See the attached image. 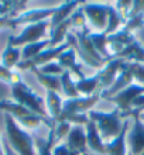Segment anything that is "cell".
I'll use <instances>...</instances> for the list:
<instances>
[{"label":"cell","instance_id":"1","mask_svg":"<svg viewBox=\"0 0 144 155\" xmlns=\"http://www.w3.org/2000/svg\"><path fill=\"white\" fill-rule=\"evenodd\" d=\"M65 41L69 44L71 48L76 52V57H79V59H82L88 66H91V68H100L103 64H106V61L93 48L91 38H89V31L86 28L76 30L75 33H68Z\"/></svg>","mask_w":144,"mask_h":155},{"label":"cell","instance_id":"2","mask_svg":"<svg viewBox=\"0 0 144 155\" xmlns=\"http://www.w3.org/2000/svg\"><path fill=\"white\" fill-rule=\"evenodd\" d=\"M4 126H6V135L7 143L18 155H37L35 141L33 135L28 134L24 128L18 126V123L10 114L4 116Z\"/></svg>","mask_w":144,"mask_h":155},{"label":"cell","instance_id":"3","mask_svg":"<svg viewBox=\"0 0 144 155\" xmlns=\"http://www.w3.org/2000/svg\"><path fill=\"white\" fill-rule=\"evenodd\" d=\"M89 120L96 124L98 131L105 143H110L120 134L123 123L120 118V111L117 109L112 111H96L91 110L88 113Z\"/></svg>","mask_w":144,"mask_h":155},{"label":"cell","instance_id":"4","mask_svg":"<svg viewBox=\"0 0 144 155\" xmlns=\"http://www.w3.org/2000/svg\"><path fill=\"white\" fill-rule=\"evenodd\" d=\"M12 97L14 102H17L18 104L24 106L25 109H28L31 113L40 116L42 118H51L48 117L45 109V103L42 100L41 96H38L28 85H25L23 81L17 82L12 86Z\"/></svg>","mask_w":144,"mask_h":155},{"label":"cell","instance_id":"5","mask_svg":"<svg viewBox=\"0 0 144 155\" xmlns=\"http://www.w3.org/2000/svg\"><path fill=\"white\" fill-rule=\"evenodd\" d=\"M48 28H49V20H44L40 21V23H35V24L25 25L18 35H10L8 37L7 44L18 48V47H24V45L33 44V42H38V41L44 40Z\"/></svg>","mask_w":144,"mask_h":155},{"label":"cell","instance_id":"6","mask_svg":"<svg viewBox=\"0 0 144 155\" xmlns=\"http://www.w3.org/2000/svg\"><path fill=\"white\" fill-rule=\"evenodd\" d=\"M69 48V44L68 42H64V44L58 45L55 48H47L44 49L42 52H40L37 57H34L33 59H28V61H20V64L16 66L18 71H31L34 68H41V66L47 65L49 62H52L54 59H57L59 55H61L64 51Z\"/></svg>","mask_w":144,"mask_h":155},{"label":"cell","instance_id":"7","mask_svg":"<svg viewBox=\"0 0 144 155\" xmlns=\"http://www.w3.org/2000/svg\"><path fill=\"white\" fill-rule=\"evenodd\" d=\"M82 10L89 20L91 25L96 30V33H105L107 27V10L109 4L103 3H85Z\"/></svg>","mask_w":144,"mask_h":155},{"label":"cell","instance_id":"8","mask_svg":"<svg viewBox=\"0 0 144 155\" xmlns=\"http://www.w3.org/2000/svg\"><path fill=\"white\" fill-rule=\"evenodd\" d=\"M100 94H92V96H79L75 99H65L62 104L61 114H86L95 107L99 102Z\"/></svg>","mask_w":144,"mask_h":155},{"label":"cell","instance_id":"9","mask_svg":"<svg viewBox=\"0 0 144 155\" xmlns=\"http://www.w3.org/2000/svg\"><path fill=\"white\" fill-rule=\"evenodd\" d=\"M140 94H144V86L139 85V83H132L129 85L126 89H123L122 92H119L117 94L112 96V97H107L106 100L115 103L116 109L120 111V113H126V111L132 110V103L133 100L140 96Z\"/></svg>","mask_w":144,"mask_h":155},{"label":"cell","instance_id":"10","mask_svg":"<svg viewBox=\"0 0 144 155\" xmlns=\"http://www.w3.org/2000/svg\"><path fill=\"white\" fill-rule=\"evenodd\" d=\"M129 154L141 155L144 152V123L140 120L139 114L133 116V127L127 135Z\"/></svg>","mask_w":144,"mask_h":155},{"label":"cell","instance_id":"11","mask_svg":"<svg viewBox=\"0 0 144 155\" xmlns=\"http://www.w3.org/2000/svg\"><path fill=\"white\" fill-rule=\"evenodd\" d=\"M124 59H120V58H113V59H109V61L105 64V68L100 71H98V78H99V89H102L103 92L107 90L113 83H115L116 78L119 75L120 69L124 64Z\"/></svg>","mask_w":144,"mask_h":155},{"label":"cell","instance_id":"12","mask_svg":"<svg viewBox=\"0 0 144 155\" xmlns=\"http://www.w3.org/2000/svg\"><path fill=\"white\" fill-rule=\"evenodd\" d=\"M54 8H28L20 14V16L12 18L13 20V27L17 28L18 25H30V24H35V23H40V21L44 20H49L51 16L54 13Z\"/></svg>","mask_w":144,"mask_h":155},{"label":"cell","instance_id":"13","mask_svg":"<svg viewBox=\"0 0 144 155\" xmlns=\"http://www.w3.org/2000/svg\"><path fill=\"white\" fill-rule=\"evenodd\" d=\"M66 145L75 155H86V131L85 126H72L66 137Z\"/></svg>","mask_w":144,"mask_h":155},{"label":"cell","instance_id":"14","mask_svg":"<svg viewBox=\"0 0 144 155\" xmlns=\"http://www.w3.org/2000/svg\"><path fill=\"white\" fill-rule=\"evenodd\" d=\"M132 83H133V76H132L130 69H129L127 61H126L123 64V66H122V69H120L117 78H116L115 83H113L107 90H105L103 93H100V97H103V99L112 97V96L117 94L119 92H122L123 89H126V87H127L129 85H132Z\"/></svg>","mask_w":144,"mask_h":155},{"label":"cell","instance_id":"15","mask_svg":"<svg viewBox=\"0 0 144 155\" xmlns=\"http://www.w3.org/2000/svg\"><path fill=\"white\" fill-rule=\"evenodd\" d=\"M79 3H81V2L69 0V2H65V3L57 6V7L54 8V13H52V16H51V18H49V30L52 31V30L55 28V27H58L61 23L68 20L71 14L78 8Z\"/></svg>","mask_w":144,"mask_h":155},{"label":"cell","instance_id":"16","mask_svg":"<svg viewBox=\"0 0 144 155\" xmlns=\"http://www.w3.org/2000/svg\"><path fill=\"white\" fill-rule=\"evenodd\" d=\"M130 121L127 118L123 121V128L113 141L106 143V155H127V133Z\"/></svg>","mask_w":144,"mask_h":155},{"label":"cell","instance_id":"17","mask_svg":"<svg viewBox=\"0 0 144 155\" xmlns=\"http://www.w3.org/2000/svg\"><path fill=\"white\" fill-rule=\"evenodd\" d=\"M85 131H86V145L89 147V150H92L99 155H106V143L102 140L98 131V127L92 120L86 123Z\"/></svg>","mask_w":144,"mask_h":155},{"label":"cell","instance_id":"18","mask_svg":"<svg viewBox=\"0 0 144 155\" xmlns=\"http://www.w3.org/2000/svg\"><path fill=\"white\" fill-rule=\"evenodd\" d=\"M76 59H78V58H76V52L69 47L66 51H64V52L57 58V62L64 68V71H69L71 74L76 75V78H78V81H79V79H83L85 75H83L82 69H81L79 64L76 62Z\"/></svg>","mask_w":144,"mask_h":155},{"label":"cell","instance_id":"19","mask_svg":"<svg viewBox=\"0 0 144 155\" xmlns=\"http://www.w3.org/2000/svg\"><path fill=\"white\" fill-rule=\"evenodd\" d=\"M120 59H124L127 62H140L144 64V45L139 41H133L132 44L124 47L123 51L119 54Z\"/></svg>","mask_w":144,"mask_h":155},{"label":"cell","instance_id":"20","mask_svg":"<svg viewBox=\"0 0 144 155\" xmlns=\"http://www.w3.org/2000/svg\"><path fill=\"white\" fill-rule=\"evenodd\" d=\"M62 104H64V100L61 99L59 93H57V92H51V90L47 92L45 109H47V113H48V117L51 118L54 123L57 121L58 118H59V116H61Z\"/></svg>","mask_w":144,"mask_h":155},{"label":"cell","instance_id":"21","mask_svg":"<svg viewBox=\"0 0 144 155\" xmlns=\"http://www.w3.org/2000/svg\"><path fill=\"white\" fill-rule=\"evenodd\" d=\"M0 110L4 111L6 114H10L14 120L20 117H24V116H28V114H34L28 109H25L24 106L18 104L17 102H14L13 99H2L0 100Z\"/></svg>","mask_w":144,"mask_h":155},{"label":"cell","instance_id":"22","mask_svg":"<svg viewBox=\"0 0 144 155\" xmlns=\"http://www.w3.org/2000/svg\"><path fill=\"white\" fill-rule=\"evenodd\" d=\"M89 38L96 49V52L105 59L109 61L110 59V54H109V42H107V34L106 33H89Z\"/></svg>","mask_w":144,"mask_h":155},{"label":"cell","instance_id":"23","mask_svg":"<svg viewBox=\"0 0 144 155\" xmlns=\"http://www.w3.org/2000/svg\"><path fill=\"white\" fill-rule=\"evenodd\" d=\"M21 61V51L17 47L7 44V47L4 48L2 52V58H0V64L7 68V69H13L14 66H17Z\"/></svg>","mask_w":144,"mask_h":155},{"label":"cell","instance_id":"24","mask_svg":"<svg viewBox=\"0 0 144 155\" xmlns=\"http://www.w3.org/2000/svg\"><path fill=\"white\" fill-rule=\"evenodd\" d=\"M69 28H71L69 18L65 20L64 23H61L58 27H55L49 34V48H55L58 45L64 44L66 40V35L69 33Z\"/></svg>","mask_w":144,"mask_h":155},{"label":"cell","instance_id":"25","mask_svg":"<svg viewBox=\"0 0 144 155\" xmlns=\"http://www.w3.org/2000/svg\"><path fill=\"white\" fill-rule=\"evenodd\" d=\"M47 48H49V38H44V40L38 41V42L24 45L23 49H21V61L33 59L34 57H37L38 54L42 52V51Z\"/></svg>","mask_w":144,"mask_h":155},{"label":"cell","instance_id":"26","mask_svg":"<svg viewBox=\"0 0 144 155\" xmlns=\"http://www.w3.org/2000/svg\"><path fill=\"white\" fill-rule=\"evenodd\" d=\"M31 72L35 75L37 81L47 89V92H48V90H51V92H57V93H59V92H61V78H59V76L44 75V74H41L37 68L31 69Z\"/></svg>","mask_w":144,"mask_h":155},{"label":"cell","instance_id":"27","mask_svg":"<svg viewBox=\"0 0 144 155\" xmlns=\"http://www.w3.org/2000/svg\"><path fill=\"white\" fill-rule=\"evenodd\" d=\"M76 85V89H78L79 94H85V96H92V94H96L99 89V78L98 75H93L91 78H83V79H79V81L75 82Z\"/></svg>","mask_w":144,"mask_h":155},{"label":"cell","instance_id":"28","mask_svg":"<svg viewBox=\"0 0 144 155\" xmlns=\"http://www.w3.org/2000/svg\"><path fill=\"white\" fill-rule=\"evenodd\" d=\"M124 23H126V18L116 10L115 6H110V4H109V10H107V27H106V30H105V33H106L107 35L116 33V31L119 30L120 25L122 24L124 25Z\"/></svg>","mask_w":144,"mask_h":155},{"label":"cell","instance_id":"29","mask_svg":"<svg viewBox=\"0 0 144 155\" xmlns=\"http://www.w3.org/2000/svg\"><path fill=\"white\" fill-rule=\"evenodd\" d=\"M59 78H61V92L65 94L66 99H75L81 96L69 71H65Z\"/></svg>","mask_w":144,"mask_h":155},{"label":"cell","instance_id":"30","mask_svg":"<svg viewBox=\"0 0 144 155\" xmlns=\"http://www.w3.org/2000/svg\"><path fill=\"white\" fill-rule=\"evenodd\" d=\"M34 141H35L37 155H52V148H54V144H55V141H54V127L49 128L47 138L37 137Z\"/></svg>","mask_w":144,"mask_h":155},{"label":"cell","instance_id":"31","mask_svg":"<svg viewBox=\"0 0 144 155\" xmlns=\"http://www.w3.org/2000/svg\"><path fill=\"white\" fill-rule=\"evenodd\" d=\"M133 41H136L134 35L132 33H129L127 30L124 28H119L116 33L107 35V42L109 44H117V45H122V47H127L129 44H132Z\"/></svg>","mask_w":144,"mask_h":155},{"label":"cell","instance_id":"32","mask_svg":"<svg viewBox=\"0 0 144 155\" xmlns=\"http://www.w3.org/2000/svg\"><path fill=\"white\" fill-rule=\"evenodd\" d=\"M71 128H72V124L68 121L55 123V127H54V141H55V144H58L61 140L66 138L68 134H69Z\"/></svg>","mask_w":144,"mask_h":155},{"label":"cell","instance_id":"33","mask_svg":"<svg viewBox=\"0 0 144 155\" xmlns=\"http://www.w3.org/2000/svg\"><path fill=\"white\" fill-rule=\"evenodd\" d=\"M0 81L3 82V83H7V85L13 86L14 83L21 81V76L18 72L7 69V68H4V66L0 64Z\"/></svg>","mask_w":144,"mask_h":155},{"label":"cell","instance_id":"34","mask_svg":"<svg viewBox=\"0 0 144 155\" xmlns=\"http://www.w3.org/2000/svg\"><path fill=\"white\" fill-rule=\"evenodd\" d=\"M69 21H71V27H75V28H81L85 30L86 28V16L83 13L82 7H78L72 14L69 16Z\"/></svg>","mask_w":144,"mask_h":155},{"label":"cell","instance_id":"35","mask_svg":"<svg viewBox=\"0 0 144 155\" xmlns=\"http://www.w3.org/2000/svg\"><path fill=\"white\" fill-rule=\"evenodd\" d=\"M144 25V13L143 14H136V16L127 17L126 18V23H124V30H127L129 33L136 31V30H140L141 27Z\"/></svg>","mask_w":144,"mask_h":155},{"label":"cell","instance_id":"36","mask_svg":"<svg viewBox=\"0 0 144 155\" xmlns=\"http://www.w3.org/2000/svg\"><path fill=\"white\" fill-rule=\"evenodd\" d=\"M127 65L130 72H132L133 79L139 85L144 86V64H140V62H127Z\"/></svg>","mask_w":144,"mask_h":155},{"label":"cell","instance_id":"37","mask_svg":"<svg viewBox=\"0 0 144 155\" xmlns=\"http://www.w3.org/2000/svg\"><path fill=\"white\" fill-rule=\"evenodd\" d=\"M41 74L44 75H51V76H61L65 71H64V68H62L59 64H58L57 61H52L49 62V64H47V65L41 66V68H37Z\"/></svg>","mask_w":144,"mask_h":155},{"label":"cell","instance_id":"38","mask_svg":"<svg viewBox=\"0 0 144 155\" xmlns=\"http://www.w3.org/2000/svg\"><path fill=\"white\" fill-rule=\"evenodd\" d=\"M116 10L124 17V18H127L129 17V13L132 10V6H133V0H123V2H116Z\"/></svg>","mask_w":144,"mask_h":155},{"label":"cell","instance_id":"39","mask_svg":"<svg viewBox=\"0 0 144 155\" xmlns=\"http://www.w3.org/2000/svg\"><path fill=\"white\" fill-rule=\"evenodd\" d=\"M52 155H75V154L68 148V145L65 143H61V144H57L52 148Z\"/></svg>","mask_w":144,"mask_h":155},{"label":"cell","instance_id":"40","mask_svg":"<svg viewBox=\"0 0 144 155\" xmlns=\"http://www.w3.org/2000/svg\"><path fill=\"white\" fill-rule=\"evenodd\" d=\"M144 13V0H133L132 10L129 13V17L136 16V14H143Z\"/></svg>","mask_w":144,"mask_h":155},{"label":"cell","instance_id":"41","mask_svg":"<svg viewBox=\"0 0 144 155\" xmlns=\"http://www.w3.org/2000/svg\"><path fill=\"white\" fill-rule=\"evenodd\" d=\"M2 28H12V30H14V27H13V20L10 18V17L0 16V30Z\"/></svg>","mask_w":144,"mask_h":155},{"label":"cell","instance_id":"42","mask_svg":"<svg viewBox=\"0 0 144 155\" xmlns=\"http://www.w3.org/2000/svg\"><path fill=\"white\" fill-rule=\"evenodd\" d=\"M3 151H4V155H18L10 147V144L7 143V140H3Z\"/></svg>","mask_w":144,"mask_h":155},{"label":"cell","instance_id":"43","mask_svg":"<svg viewBox=\"0 0 144 155\" xmlns=\"http://www.w3.org/2000/svg\"><path fill=\"white\" fill-rule=\"evenodd\" d=\"M0 16H7L8 17V8L6 7L4 2H0Z\"/></svg>","mask_w":144,"mask_h":155},{"label":"cell","instance_id":"44","mask_svg":"<svg viewBox=\"0 0 144 155\" xmlns=\"http://www.w3.org/2000/svg\"><path fill=\"white\" fill-rule=\"evenodd\" d=\"M0 155H4V151H3V141L0 138Z\"/></svg>","mask_w":144,"mask_h":155},{"label":"cell","instance_id":"45","mask_svg":"<svg viewBox=\"0 0 144 155\" xmlns=\"http://www.w3.org/2000/svg\"><path fill=\"white\" fill-rule=\"evenodd\" d=\"M139 117H140V120H141V121L144 123V111H141L140 114H139Z\"/></svg>","mask_w":144,"mask_h":155},{"label":"cell","instance_id":"46","mask_svg":"<svg viewBox=\"0 0 144 155\" xmlns=\"http://www.w3.org/2000/svg\"><path fill=\"white\" fill-rule=\"evenodd\" d=\"M141 111H144V107H143V110H141Z\"/></svg>","mask_w":144,"mask_h":155},{"label":"cell","instance_id":"47","mask_svg":"<svg viewBox=\"0 0 144 155\" xmlns=\"http://www.w3.org/2000/svg\"><path fill=\"white\" fill-rule=\"evenodd\" d=\"M127 155H132V154H127Z\"/></svg>","mask_w":144,"mask_h":155},{"label":"cell","instance_id":"48","mask_svg":"<svg viewBox=\"0 0 144 155\" xmlns=\"http://www.w3.org/2000/svg\"><path fill=\"white\" fill-rule=\"evenodd\" d=\"M141 155H144V152H143V154H141Z\"/></svg>","mask_w":144,"mask_h":155}]
</instances>
